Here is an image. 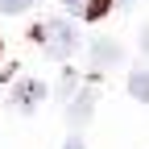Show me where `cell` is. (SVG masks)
<instances>
[{
    "label": "cell",
    "mask_w": 149,
    "mask_h": 149,
    "mask_svg": "<svg viewBox=\"0 0 149 149\" xmlns=\"http://www.w3.org/2000/svg\"><path fill=\"white\" fill-rule=\"evenodd\" d=\"M37 42H42L46 54L66 58V54H74L79 37H74V25H66V21H46V25H37Z\"/></svg>",
    "instance_id": "1"
},
{
    "label": "cell",
    "mask_w": 149,
    "mask_h": 149,
    "mask_svg": "<svg viewBox=\"0 0 149 149\" xmlns=\"http://www.w3.org/2000/svg\"><path fill=\"white\" fill-rule=\"evenodd\" d=\"M42 95H46V87L29 79V83H21V87L13 91V108H17V112H33V108H37V100H42Z\"/></svg>",
    "instance_id": "2"
},
{
    "label": "cell",
    "mask_w": 149,
    "mask_h": 149,
    "mask_svg": "<svg viewBox=\"0 0 149 149\" xmlns=\"http://www.w3.org/2000/svg\"><path fill=\"white\" fill-rule=\"evenodd\" d=\"M108 4H112V0H66V8H70V13H79V17H87V21L104 17Z\"/></svg>",
    "instance_id": "3"
},
{
    "label": "cell",
    "mask_w": 149,
    "mask_h": 149,
    "mask_svg": "<svg viewBox=\"0 0 149 149\" xmlns=\"http://www.w3.org/2000/svg\"><path fill=\"white\" fill-rule=\"evenodd\" d=\"M91 62H95V66H112V62H120V46L108 42V37H104V42H95V46H91Z\"/></svg>",
    "instance_id": "4"
},
{
    "label": "cell",
    "mask_w": 149,
    "mask_h": 149,
    "mask_svg": "<svg viewBox=\"0 0 149 149\" xmlns=\"http://www.w3.org/2000/svg\"><path fill=\"white\" fill-rule=\"evenodd\" d=\"M128 91H133L141 104H149V70H133L128 74Z\"/></svg>",
    "instance_id": "5"
},
{
    "label": "cell",
    "mask_w": 149,
    "mask_h": 149,
    "mask_svg": "<svg viewBox=\"0 0 149 149\" xmlns=\"http://www.w3.org/2000/svg\"><path fill=\"white\" fill-rule=\"evenodd\" d=\"M87 116H91V91H79V95H74V104H70V120L83 124Z\"/></svg>",
    "instance_id": "6"
},
{
    "label": "cell",
    "mask_w": 149,
    "mask_h": 149,
    "mask_svg": "<svg viewBox=\"0 0 149 149\" xmlns=\"http://www.w3.org/2000/svg\"><path fill=\"white\" fill-rule=\"evenodd\" d=\"M33 0H0V13H25Z\"/></svg>",
    "instance_id": "7"
},
{
    "label": "cell",
    "mask_w": 149,
    "mask_h": 149,
    "mask_svg": "<svg viewBox=\"0 0 149 149\" xmlns=\"http://www.w3.org/2000/svg\"><path fill=\"white\" fill-rule=\"evenodd\" d=\"M141 50H145V54H149V25H145V29H141Z\"/></svg>",
    "instance_id": "8"
},
{
    "label": "cell",
    "mask_w": 149,
    "mask_h": 149,
    "mask_svg": "<svg viewBox=\"0 0 149 149\" xmlns=\"http://www.w3.org/2000/svg\"><path fill=\"white\" fill-rule=\"evenodd\" d=\"M66 149H83V141H79V137H70V141H66Z\"/></svg>",
    "instance_id": "9"
}]
</instances>
